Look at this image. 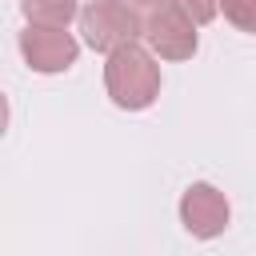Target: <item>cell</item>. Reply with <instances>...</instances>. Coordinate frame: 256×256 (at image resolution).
Here are the masks:
<instances>
[{
	"label": "cell",
	"mask_w": 256,
	"mask_h": 256,
	"mask_svg": "<svg viewBox=\"0 0 256 256\" xmlns=\"http://www.w3.org/2000/svg\"><path fill=\"white\" fill-rule=\"evenodd\" d=\"M104 88H108L112 104L124 108V112L152 108L156 96H160V64H156V52L144 48L140 40L108 52V60H104Z\"/></svg>",
	"instance_id": "cell-1"
},
{
	"label": "cell",
	"mask_w": 256,
	"mask_h": 256,
	"mask_svg": "<svg viewBox=\"0 0 256 256\" xmlns=\"http://www.w3.org/2000/svg\"><path fill=\"white\" fill-rule=\"evenodd\" d=\"M80 32L88 48L108 56L124 44L144 40V16L128 0H92L88 8H80Z\"/></svg>",
	"instance_id": "cell-2"
},
{
	"label": "cell",
	"mask_w": 256,
	"mask_h": 256,
	"mask_svg": "<svg viewBox=\"0 0 256 256\" xmlns=\"http://www.w3.org/2000/svg\"><path fill=\"white\" fill-rule=\"evenodd\" d=\"M196 20L176 0H156L144 12V44L160 60H192L196 56Z\"/></svg>",
	"instance_id": "cell-3"
},
{
	"label": "cell",
	"mask_w": 256,
	"mask_h": 256,
	"mask_svg": "<svg viewBox=\"0 0 256 256\" xmlns=\"http://www.w3.org/2000/svg\"><path fill=\"white\" fill-rule=\"evenodd\" d=\"M20 56L32 72H68L80 56V44L68 28H44V24H28L20 32Z\"/></svg>",
	"instance_id": "cell-4"
},
{
	"label": "cell",
	"mask_w": 256,
	"mask_h": 256,
	"mask_svg": "<svg viewBox=\"0 0 256 256\" xmlns=\"http://www.w3.org/2000/svg\"><path fill=\"white\" fill-rule=\"evenodd\" d=\"M228 216H232L228 196H224L216 184L196 180V184L184 188V196H180V224H184L196 240H212V236H220V232L228 228Z\"/></svg>",
	"instance_id": "cell-5"
},
{
	"label": "cell",
	"mask_w": 256,
	"mask_h": 256,
	"mask_svg": "<svg viewBox=\"0 0 256 256\" xmlns=\"http://www.w3.org/2000/svg\"><path fill=\"white\" fill-rule=\"evenodd\" d=\"M20 8L28 24L44 28H68L72 20H80V0H20Z\"/></svg>",
	"instance_id": "cell-6"
},
{
	"label": "cell",
	"mask_w": 256,
	"mask_h": 256,
	"mask_svg": "<svg viewBox=\"0 0 256 256\" xmlns=\"http://www.w3.org/2000/svg\"><path fill=\"white\" fill-rule=\"evenodd\" d=\"M220 12L232 28L256 36V0H220Z\"/></svg>",
	"instance_id": "cell-7"
},
{
	"label": "cell",
	"mask_w": 256,
	"mask_h": 256,
	"mask_svg": "<svg viewBox=\"0 0 256 256\" xmlns=\"http://www.w3.org/2000/svg\"><path fill=\"white\" fill-rule=\"evenodd\" d=\"M196 24H208V20H216V12H220V0H176Z\"/></svg>",
	"instance_id": "cell-8"
},
{
	"label": "cell",
	"mask_w": 256,
	"mask_h": 256,
	"mask_svg": "<svg viewBox=\"0 0 256 256\" xmlns=\"http://www.w3.org/2000/svg\"><path fill=\"white\" fill-rule=\"evenodd\" d=\"M128 4H136V8H152L156 0H128Z\"/></svg>",
	"instance_id": "cell-9"
}]
</instances>
